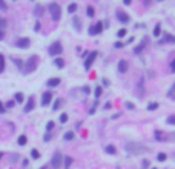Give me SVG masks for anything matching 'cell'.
I'll return each mask as SVG.
<instances>
[{"mask_svg": "<svg viewBox=\"0 0 175 169\" xmlns=\"http://www.w3.org/2000/svg\"><path fill=\"white\" fill-rule=\"evenodd\" d=\"M63 138L66 140V141H71V140H74V132H71V131H69V132H66V134L63 135Z\"/></svg>", "mask_w": 175, "mask_h": 169, "instance_id": "24", "label": "cell"}, {"mask_svg": "<svg viewBox=\"0 0 175 169\" xmlns=\"http://www.w3.org/2000/svg\"><path fill=\"white\" fill-rule=\"evenodd\" d=\"M37 65H39V57L37 56H31L28 59V61L25 63V74H31L37 69Z\"/></svg>", "mask_w": 175, "mask_h": 169, "instance_id": "1", "label": "cell"}, {"mask_svg": "<svg viewBox=\"0 0 175 169\" xmlns=\"http://www.w3.org/2000/svg\"><path fill=\"white\" fill-rule=\"evenodd\" d=\"M34 106H35L34 97H29V99H28V103L25 105V112H31V111L34 109Z\"/></svg>", "mask_w": 175, "mask_h": 169, "instance_id": "10", "label": "cell"}, {"mask_svg": "<svg viewBox=\"0 0 175 169\" xmlns=\"http://www.w3.org/2000/svg\"><path fill=\"white\" fill-rule=\"evenodd\" d=\"M101 31H103V23H101V22H97V23L94 25V34L97 35V34H100Z\"/></svg>", "mask_w": 175, "mask_h": 169, "instance_id": "14", "label": "cell"}, {"mask_svg": "<svg viewBox=\"0 0 175 169\" xmlns=\"http://www.w3.org/2000/svg\"><path fill=\"white\" fill-rule=\"evenodd\" d=\"M54 63H55V66H57V68H64V60L63 59H60V57H57V59H55L54 60Z\"/></svg>", "mask_w": 175, "mask_h": 169, "instance_id": "17", "label": "cell"}, {"mask_svg": "<svg viewBox=\"0 0 175 169\" xmlns=\"http://www.w3.org/2000/svg\"><path fill=\"white\" fill-rule=\"evenodd\" d=\"M26 141H28L26 135H20V137H18V140H17V143L20 145V146H25V145H26Z\"/></svg>", "mask_w": 175, "mask_h": 169, "instance_id": "20", "label": "cell"}, {"mask_svg": "<svg viewBox=\"0 0 175 169\" xmlns=\"http://www.w3.org/2000/svg\"><path fill=\"white\" fill-rule=\"evenodd\" d=\"M72 157H64V169H69V166L72 165Z\"/></svg>", "mask_w": 175, "mask_h": 169, "instance_id": "19", "label": "cell"}, {"mask_svg": "<svg viewBox=\"0 0 175 169\" xmlns=\"http://www.w3.org/2000/svg\"><path fill=\"white\" fill-rule=\"evenodd\" d=\"M166 158H168V155H166L164 152H160V154H158V157H157V160H158V162H164Z\"/></svg>", "mask_w": 175, "mask_h": 169, "instance_id": "31", "label": "cell"}, {"mask_svg": "<svg viewBox=\"0 0 175 169\" xmlns=\"http://www.w3.org/2000/svg\"><path fill=\"white\" fill-rule=\"evenodd\" d=\"M40 28H42L40 22H35V25H34V31H35V32H39V31H40Z\"/></svg>", "mask_w": 175, "mask_h": 169, "instance_id": "38", "label": "cell"}, {"mask_svg": "<svg viewBox=\"0 0 175 169\" xmlns=\"http://www.w3.org/2000/svg\"><path fill=\"white\" fill-rule=\"evenodd\" d=\"M97 56H98L97 51H91V52H89L88 59L85 60V69H86V71H89V68L92 66V63H94V60L97 59Z\"/></svg>", "mask_w": 175, "mask_h": 169, "instance_id": "5", "label": "cell"}, {"mask_svg": "<svg viewBox=\"0 0 175 169\" xmlns=\"http://www.w3.org/2000/svg\"><path fill=\"white\" fill-rule=\"evenodd\" d=\"M86 14H88V17H94L95 15V10L92 6H88L86 8Z\"/></svg>", "mask_w": 175, "mask_h": 169, "instance_id": "23", "label": "cell"}, {"mask_svg": "<svg viewBox=\"0 0 175 169\" xmlns=\"http://www.w3.org/2000/svg\"><path fill=\"white\" fill-rule=\"evenodd\" d=\"M43 12H45V8H43L42 5H35V10H34V14H35L37 17H42V15H43Z\"/></svg>", "mask_w": 175, "mask_h": 169, "instance_id": "13", "label": "cell"}, {"mask_svg": "<svg viewBox=\"0 0 175 169\" xmlns=\"http://www.w3.org/2000/svg\"><path fill=\"white\" fill-rule=\"evenodd\" d=\"M126 108H127V109H134L135 106H134V103H131V102H126Z\"/></svg>", "mask_w": 175, "mask_h": 169, "instance_id": "41", "label": "cell"}, {"mask_svg": "<svg viewBox=\"0 0 175 169\" xmlns=\"http://www.w3.org/2000/svg\"><path fill=\"white\" fill-rule=\"evenodd\" d=\"M163 35H164V39H163V40H160V43H166V42H171V43H174V42H175V37H174L172 34H168V32H166V34H163Z\"/></svg>", "mask_w": 175, "mask_h": 169, "instance_id": "12", "label": "cell"}, {"mask_svg": "<svg viewBox=\"0 0 175 169\" xmlns=\"http://www.w3.org/2000/svg\"><path fill=\"white\" fill-rule=\"evenodd\" d=\"M48 10H49V14H51V19H52L54 22H59L60 17H62V8H60V5L55 3V2H52V3L49 5Z\"/></svg>", "mask_w": 175, "mask_h": 169, "instance_id": "2", "label": "cell"}, {"mask_svg": "<svg viewBox=\"0 0 175 169\" xmlns=\"http://www.w3.org/2000/svg\"><path fill=\"white\" fill-rule=\"evenodd\" d=\"M100 95H101V86H97L95 88V100L100 99Z\"/></svg>", "mask_w": 175, "mask_h": 169, "instance_id": "32", "label": "cell"}, {"mask_svg": "<svg viewBox=\"0 0 175 169\" xmlns=\"http://www.w3.org/2000/svg\"><path fill=\"white\" fill-rule=\"evenodd\" d=\"M105 151H106L108 154H111V155H115V154H117V149H115V146H112V145H108Z\"/></svg>", "mask_w": 175, "mask_h": 169, "instance_id": "16", "label": "cell"}, {"mask_svg": "<svg viewBox=\"0 0 175 169\" xmlns=\"http://www.w3.org/2000/svg\"><path fill=\"white\" fill-rule=\"evenodd\" d=\"M40 169H46V166H43V168H40Z\"/></svg>", "mask_w": 175, "mask_h": 169, "instance_id": "55", "label": "cell"}, {"mask_svg": "<svg viewBox=\"0 0 175 169\" xmlns=\"http://www.w3.org/2000/svg\"><path fill=\"white\" fill-rule=\"evenodd\" d=\"M23 99H25V95H23L22 92H17V94H15V102H17V103H22Z\"/></svg>", "mask_w": 175, "mask_h": 169, "instance_id": "28", "label": "cell"}, {"mask_svg": "<svg viewBox=\"0 0 175 169\" xmlns=\"http://www.w3.org/2000/svg\"><path fill=\"white\" fill-rule=\"evenodd\" d=\"M152 169H157V168H152Z\"/></svg>", "mask_w": 175, "mask_h": 169, "instance_id": "58", "label": "cell"}, {"mask_svg": "<svg viewBox=\"0 0 175 169\" xmlns=\"http://www.w3.org/2000/svg\"><path fill=\"white\" fill-rule=\"evenodd\" d=\"M5 26H6V20L5 19H0V29H3Z\"/></svg>", "mask_w": 175, "mask_h": 169, "instance_id": "40", "label": "cell"}, {"mask_svg": "<svg viewBox=\"0 0 175 169\" xmlns=\"http://www.w3.org/2000/svg\"><path fill=\"white\" fill-rule=\"evenodd\" d=\"M146 43H147V39H144V40L141 42V45H138V46L134 49V51H135V54H138V52H141V51H143V48L146 46Z\"/></svg>", "mask_w": 175, "mask_h": 169, "instance_id": "18", "label": "cell"}, {"mask_svg": "<svg viewBox=\"0 0 175 169\" xmlns=\"http://www.w3.org/2000/svg\"><path fill=\"white\" fill-rule=\"evenodd\" d=\"M62 80L59 77H54V78H49L48 80V83H46V86H49V88H55V86H59L60 85Z\"/></svg>", "mask_w": 175, "mask_h": 169, "instance_id": "11", "label": "cell"}, {"mask_svg": "<svg viewBox=\"0 0 175 169\" xmlns=\"http://www.w3.org/2000/svg\"><path fill=\"white\" fill-rule=\"evenodd\" d=\"M89 35H95V34H94V25L89 26Z\"/></svg>", "mask_w": 175, "mask_h": 169, "instance_id": "48", "label": "cell"}, {"mask_svg": "<svg viewBox=\"0 0 175 169\" xmlns=\"http://www.w3.org/2000/svg\"><path fill=\"white\" fill-rule=\"evenodd\" d=\"M124 45H123V43L122 42H117V43H114V48H117V49H120V48H123Z\"/></svg>", "mask_w": 175, "mask_h": 169, "instance_id": "39", "label": "cell"}, {"mask_svg": "<svg viewBox=\"0 0 175 169\" xmlns=\"http://www.w3.org/2000/svg\"><path fill=\"white\" fill-rule=\"evenodd\" d=\"M103 85H105V86H109V82H108L106 78H103Z\"/></svg>", "mask_w": 175, "mask_h": 169, "instance_id": "52", "label": "cell"}, {"mask_svg": "<svg viewBox=\"0 0 175 169\" xmlns=\"http://www.w3.org/2000/svg\"><path fill=\"white\" fill-rule=\"evenodd\" d=\"M62 52H63V46H62L60 42H54L52 45L49 46V56H52V57L60 56Z\"/></svg>", "mask_w": 175, "mask_h": 169, "instance_id": "3", "label": "cell"}, {"mask_svg": "<svg viewBox=\"0 0 175 169\" xmlns=\"http://www.w3.org/2000/svg\"><path fill=\"white\" fill-rule=\"evenodd\" d=\"M171 72H175V61H171Z\"/></svg>", "mask_w": 175, "mask_h": 169, "instance_id": "45", "label": "cell"}, {"mask_svg": "<svg viewBox=\"0 0 175 169\" xmlns=\"http://www.w3.org/2000/svg\"><path fill=\"white\" fill-rule=\"evenodd\" d=\"M62 163H63V157H62V154H60V152H55L54 157H52V162H51L52 168H54V169H60V168H62Z\"/></svg>", "mask_w": 175, "mask_h": 169, "instance_id": "6", "label": "cell"}, {"mask_svg": "<svg viewBox=\"0 0 175 169\" xmlns=\"http://www.w3.org/2000/svg\"><path fill=\"white\" fill-rule=\"evenodd\" d=\"M127 68L129 66H127V61L126 60H120L118 61V72L120 74H126L127 72Z\"/></svg>", "mask_w": 175, "mask_h": 169, "instance_id": "9", "label": "cell"}, {"mask_svg": "<svg viewBox=\"0 0 175 169\" xmlns=\"http://www.w3.org/2000/svg\"><path fill=\"white\" fill-rule=\"evenodd\" d=\"M126 35H127V31L123 28V29H120L118 32H117V37L118 39H123V37H126Z\"/></svg>", "mask_w": 175, "mask_h": 169, "instance_id": "26", "label": "cell"}, {"mask_svg": "<svg viewBox=\"0 0 175 169\" xmlns=\"http://www.w3.org/2000/svg\"><path fill=\"white\" fill-rule=\"evenodd\" d=\"M51 140V134H49V132H48V134H46L45 135V141H49Z\"/></svg>", "mask_w": 175, "mask_h": 169, "instance_id": "49", "label": "cell"}, {"mask_svg": "<svg viewBox=\"0 0 175 169\" xmlns=\"http://www.w3.org/2000/svg\"><path fill=\"white\" fill-rule=\"evenodd\" d=\"M168 123L169 124H175V115H169V117H168Z\"/></svg>", "mask_w": 175, "mask_h": 169, "instance_id": "37", "label": "cell"}, {"mask_svg": "<svg viewBox=\"0 0 175 169\" xmlns=\"http://www.w3.org/2000/svg\"><path fill=\"white\" fill-rule=\"evenodd\" d=\"M52 102V92H45L42 95V106H48Z\"/></svg>", "mask_w": 175, "mask_h": 169, "instance_id": "8", "label": "cell"}, {"mask_svg": "<svg viewBox=\"0 0 175 169\" xmlns=\"http://www.w3.org/2000/svg\"><path fill=\"white\" fill-rule=\"evenodd\" d=\"M0 158H2V154H0Z\"/></svg>", "mask_w": 175, "mask_h": 169, "instance_id": "56", "label": "cell"}, {"mask_svg": "<svg viewBox=\"0 0 175 169\" xmlns=\"http://www.w3.org/2000/svg\"><path fill=\"white\" fill-rule=\"evenodd\" d=\"M149 2H151V0H144V5H146V6H149Z\"/></svg>", "mask_w": 175, "mask_h": 169, "instance_id": "54", "label": "cell"}, {"mask_svg": "<svg viewBox=\"0 0 175 169\" xmlns=\"http://www.w3.org/2000/svg\"><path fill=\"white\" fill-rule=\"evenodd\" d=\"M14 65H15L17 68H20V69H23V61H22V60H18V59H15V60H14Z\"/></svg>", "mask_w": 175, "mask_h": 169, "instance_id": "33", "label": "cell"}, {"mask_svg": "<svg viewBox=\"0 0 175 169\" xmlns=\"http://www.w3.org/2000/svg\"><path fill=\"white\" fill-rule=\"evenodd\" d=\"M131 2H132V0H123L124 5H131Z\"/></svg>", "mask_w": 175, "mask_h": 169, "instance_id": "51", "label": "cell"}, {"mask_svg": "<svg viewBox=\"0 0 175 169\" xmlns=\"http://www.w3.org/2000/svg\"><path fill=\"white\" fill-rule=\"evenodd\" d=\"M5 111H6V109H5V105H3L2 102H0V114H3Z\"/></svg>", "mask_w": 175, "mask_h": 169, "instance_id": "44", "label": "cell"}, {"mask_svg": "<svg viewBox=\"0 0 175 169\" xmlns=\"http://www.w3.org/2000/svg\"><path fill=\"white\" fill-rule=\"evenodd\" d=\"M81 91L85 92V94H89V92H91V89H89L88 86H83V88H81Z\"/></svg>", "mask_w": 175, "mask_h": 169, "instance_id": "42", "label": "cell"}, {"mask_svg": "<svg viewBox=\"0 0 175 169\" xmlns=\"http://www.w3.org/2000/svg\"><path fill=\"white\" fill-rule=\"evenodd\" d=\"M160 35H161V25L157 23L154 28V37H160Z\"/></svg>", "mask_w": 175, "mask_h": 169, "instance_id": "15", "label": "cell"}, {"mask_svg": "<svg viewBox=\"0 0 175 169\" xmlns=\"http://www.w3.org/2000/svg\"><path fill=\"white\" fill-rule=\"evenodd\" d=\"M14 105H15V102H12V100H11V102H8V103H6V106H5V108H12Z\"/></svg>", "mask_w": 175, "mask_h": 169, "instance_id": "43", "label": "cell"}, {"mask_svg": "<svg viewBox=\"0 0 175 169\" xmlns=\"http://www.w3.org/2000/svg\"><path fill=\"white\" fill-rule=\"evenodd\" d=\"M51 129H54V121H48V124H46V131H51Z\"/></svg>", "mask_w": 175, "mask_h": 169, "instance_id": "36", "label": "cell"}, {"mask_svg": "<svg viewBox=\"0 0 175 169\" xmlns=\"http://www.w3.org/2000/svg\"><path fill=\"white\" fill-rule=\"evenodd\" d=\"M14 2H15V0H14Z\"/></svg>", "mask_w": 175, "mask_h": 169, "instance_id": "59", "label": "cell"}, {"mask_svg": "<svg viewBox=\"0 0 175 169\" xmlns=\"http://www.w3.org/2000/svg\"><path fill=\"white\" fill-rule=\"evenodd\" d=\"M3 71H5V57L0 54V74H2Z\"/></svg>", "mask_w": 175, "mask_h": 169, "instance_id": "25", "label": "cell"}, {"mask_svg": "<svg viewBox=\"0 0 175 169\" xmlns=\"http://www.w3.org/2000/svg\"><path fill=\"white\" fill-rule=\"evenodd\" d=\"M158 2H163V0H158Z\"/></svg>", "mask_w": 175, "mask_h": 169, "instance_id": "57", "label": "cell"}, {"mask_svg": "<svg viewBox=\"0 0 175 169\" xmlns=\"http://www.w3.org/2000/svg\"><path fill=\"white\" fill-rule=\"evenodd\" d=\"M60 105H62V99H57L54 102V105H52V111H57L60 108Z\"/></svg>", "mask_w": 175, "mask_h": 169, "instance_id": "27", "label": "cell"}, {"mask_svg": "<svg viewBox=\"0 0 175 169\" xmlns=\"http://www.w3.org/2000/svg\"><path fill=\"white\" fill-rule=\"evenodd\" d=\"M103 108H105V109H109V108H111V103H106V105L103 106Z\"/></svg>", "mask_w": 175, "mask_h": 169, "instance_id": "53", "label": "cell"}, {"mask_svg": "<svg viewBox=\"0 0 175 169\" xmlns=\"http://www.w3.org/2000/svg\"><path fill=\"white\" fill-rule=\"evenodd\" d=\"M31 157H32V158H35V160H37V158H40L39 151H37V149H32V151H31Z\"/></svg>", "mask_w": 175, "mask_h": 169, "instance_id": "30", "label": "cell"}, {"mask_svg": "<svg viewBox=\"0 0 175 169\" xmlns=\"http://www.w3.org/2000/svg\"><path fill=\"white\" fill-rule=\"evenodd\" d=\"M8 10V5L5 3V0H0V11H6Z\"/></svg>", "mask_w": 175, "mask_h": 169, "instance_id": "34", "label": "cell"}, {"mask_svg": "<svg viewBox=\"0 0 175 169\" xmlns=\"http://www.w3.org/2000/svg\"><path fill=\"white\" fill-rule=\"evenodd\" d=\"M14 45H15L17 48H20V49H26V48H29L31 40L26 39V37H20V39H17V40L14 42Z\"/></svg>", "mask_w": 175, "mask_h": 169, "instance_id": "4", "label": "cell"}, {"mask_svg": "<svg viewBox=\"0 0 175 169\" xmlns=\"http://www.w3.org/2000/svg\"><path fill=\"white\" fill-rule=\"evenodd\" d=\"M60 121H62V123H66V121H68V114H62V115H60Z\"/></svg>", "mask_w": 175, "mask_h": 169, "instance_id": "35", "label": "cell"}, {"mask_svg": "<svg viewBox=\"0 0 175 169\" xmlns=\"http://www.w3.org/2000/svg\"><path fill=\"white\" fill-rule=\"evenodd\" d=\"M74 28H75L77 31H80V29H81V22H80L78 19H74Z\"/></svg>", "mask_w": 175, "mask_h": 169, "instance_id": "29", "label": "cell"}, {"mask_svg": "<svg viewBox=\"0 0 175 169\" xmlns=\"http://www.w3.org/2000/svg\"><path fill=\"white\" fill-rule=\"evenodd\" d=\"M158 103H157V102H152V103H149V105H147V109H149V111H155V109H158Z\"/></svg>", "mask_w": 175, "mask_h": 169, "instance_id": "21", "label": "cell"}, {"mask_svg": "<svg viewBox=\"0 0 175 169\" xmlns=\"http://www.w3.org/2000/svg\"><path fill=\"white\" fill-rule=\"evenodd\" d=\"M5 39V32H3V29H0V40H3Z\"/></svg>", "mask_w": 175, "mask_h": 169, "instance_id": "50", "label": "cell"}, {"mask_svg": "<svg viewBox=\"0 0 175 169\" xmlns=\"http://www.w3.org/2000/svg\"><path fill=\"white\" fill-rule=\"evenodd\" d=\"M174 89H175V86L171 88V91H169V94H168V95H169V99H174V97H172V95H174Z\"/></svg>", "mask_w": 175, "mask_h": 169, "instance_id": "46", "label": "cell"}, {"mask_svg": "<svg viewBox=\"0 0 175 169\" xmlns=\"http://www.w3.org/2000/svg\"><path fill=\"white\" fill-rule=\"evenodd\" d=\"M75 11H77V3H71V5L68 6V12H69V14H74Z\"/></svg>", "mask_w": 175, "mask_h": 169, "instance_id": "22", "label": "cell"}, {"mask_svg": "<svg viewBox=\"0 0 175 169\" xmlns=\"http://www.w3.org/2000/svg\"><path fill=\"white\" fill-rule=\"evenodd\" d=\"M143 169H147V166H149V162H147V160H143Z\"/></svg>", "mask_w": 175, "mask_h": 169, "instance_id": "47", "label": "cell"}, {"mask_svg": "<svg viewBox=\"0 0 175 169\" xmlns=\"http://www.w3.org/2000/svg\"><path fill=\"white\" fill-rule=\"evenodd\" d=\"M117 19H118V22L120 23H123V25H126V23H129V15L126 14V12H123V11H117Z\"/></svg>", "mask_w": 175, "mask_h": 169, "instance_id": "7", "label": "cell"}]
</instances>
